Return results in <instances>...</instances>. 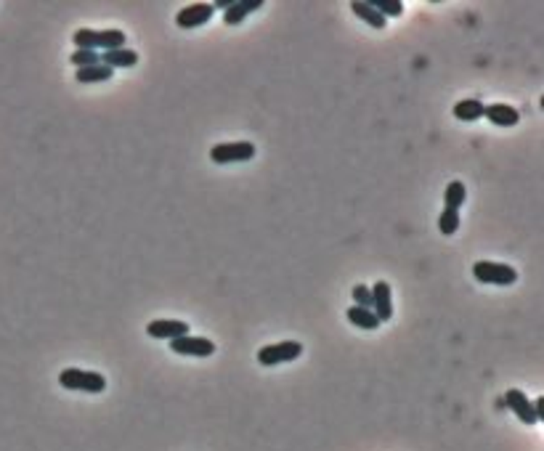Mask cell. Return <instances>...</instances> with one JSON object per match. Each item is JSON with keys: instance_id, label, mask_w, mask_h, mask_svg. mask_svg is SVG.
<instances>
[{"instance_id": "obj_1", "label": "cell", "mask_w": 544, "mask_h": 451, "mask_svg": "<svg viewBox=\"0 0 544 451\" xmlns=\"http://www.w3.org/2000/svg\"><path fill=\"white\" fill-rule=\"evenodd\" d=\"M72 43L75 48H88V51H112V48H125L128 43V35L122 30H75L72 35Z\"/></svg>"}, {"instance_id": "obj_2", "label": "cell", "mask_w": 544, "mask_h": 451, "mask_svg": "<svg viewBox=\"0 0 544 451\" xmlns=\"http://www.w3.org/2000/svg\"><path fill=\"white\" fill-rule=\"evenodd\" d=\"M59 385L66 390H80V393H104L107 390V377L98 372H85V369H77L69 366L59 374Z\"/></svg>"}, {"instance_id": "obj_3", "label": "cell", "mask_w": 544, "mask_h": 451, "mask_svg": "<svg viewBox=\"0 0 544 451\" xmlns=\"http://www.w3.org/2000/svg\"><path fill=\"white\" fill-rule=\"evenodd\" d=\"M473 276L480 284H497V287H510L518 282V271L507 263H494V260H478L473 265Z\"/></svg>"}, {"instance_id": "obj_4", "label": "cell", "mask_w": 544, "mask_h": 451, "mask_svg": "<svg viewBox=\"0 0 544 451\" xmlns=\"http://www.w3.org/2000/svg\"><path fill=\"white\" fill-rule=\"evenodd\" d=\"M255 143L250 141H231V143H215L210 149V160L215 165H234V162H250L255 157Z\"/></svg>"}, {"instance_id": "obj_5", "label": "cell", "mask_w": 544, "mask_h": 451, "mask_svg": "<svg viewBox=\"0 0 544 451\" xmlns=\"http://www.w3.org/2000/svg\"><path fill=\"white\" fill-rule=\"evenodd\" d=\"M303 356V345L295 340L273 342V345H263L258 351V363L261 366H279L287 361H297Z\"/></svg>"}, {"instance_id": "obj_6", "label": "cell", "mask_w": 544, "mask_h": 451, "mask_svg": "<svg viewBox=\"0 0 544 451\" xmlns=\"http://www.w3.org/2000/svg\"><path fill=\"white\" fill-rule=\"evenodd\" d=\"M213 3H191V6H184L181 11L175 13V24L181 30H194V27H205L210 19H213Z\"/></svg>"}, {"instance_id": "obj_7", "label": "cell", "mask_w": 544, "mask_h": 451, "mask_svg": "<svg viewBox=\"0 0 544 451\" xmlns=\"http://www.w3.org/2000/svg\"><path fill=\"white\" fill-rule=\"evenodd\" d=\"M170 351L178 353V356H196V359H207L215 353V345L207 337H191V335H184V337H175L170 340Z\"/></svg>"}, {"instance_id": "obj_8", "label": "cell", "mask_w": 544, "mask_h": 451, "mask_svg": "<svg viewBox=\"0 0 544 451\" xmlns=\"http://www.w3.org/2000/svg\"><path fill=\"white\" fill-rule=\"evenodd\" d=\"M504 409L515 411V417L521 419L523 425H536V422H539V419H536V411H533V404L526 398V393L515 390V387H510V390L504 393Z\"/></svg>"}, {"instance_id": "obj_9", "label": "cell", "mask_w": 544, "mask_h": 451, "mask_svg": "<svg viewBox=\"0 0 544 451\" xmlns=\"http://www.w3.org/2000/svg\"><path fill=\"white\" fill-rule=\"evenodd\" d=\"M146 332L154 340H175V337L189 335V324L178 319H154L146 324Z\"/></svg>"}, {"instance_id": "obj_10", "label": "cell", "mask_w": 544, "mask_h": 451, "mask_svg": "<svg viewBox=\"0 0 544 451\" xmlns=\"http://www.w3.org/2000/svg\"><path fill=\"white\" fill-rule=\"evenodd\" d=\"M372 289V311L377 313L380 321H391L393 316V297H391V284L388 282H374Z\"/></svg>"}, {"instance_id": "obj_11", "label": "cell", "mask_w": 544, "mask_h": 451, "mask_svg": "<svg viewBox=\"0 0 544 451\" xmlns=\"http://www.w3.org/2000/svg\"><path fill=\"white\" fill-rule=\"evenodd\" d=\"M483 117L491 122V125H499V128H512L521 120V112L510 107V104H489L483 107Z\"/></svg>"}, {"instance_id": "obj_12", "label": "cell", "mask_w": 544, "mask_h": 451, "mask_svg": "<svg viewBox=\"0 0 544 451\" xmlns=\"http://www.w3.org/2000/svg\"><path fill=\"white\" fill-rule=\"evenodd\" d=\"M261 6L263 0H234V6H231L229 11H223V24L234 27V24L244 22L252 11H261Z\"/></svg>"}, {"instance_id": "obj_13", "label": "cell", "mask_w": 544, "mask_h": 451, "mask_svg": "<svg viewBox=\"0 0 544 451\" xmlns=\"http://www.w3.org/2000/svg\"><path fill=\"white\" fill-rule=\"evenodd\" d=\"M101 64L112 66V69H125V66L138 64V54L133 48H112L101 54Z\"/></svg>"}, {"instance_id": "obj_14", "label": "cell", "mask_w": 544, "mask_h": 451, "mask_svg": "<svg viewBox=\"0 0 544 451\" xmlns=\"http://www.w3.org/2000/svg\"><path fill=\"white\" fill-rule=\"evenodd\" d=\"M114 75V69L107 64H93V66H83V69H77L75 72V80L77 83H83V85H90V83H107L112 80Z\"/></svg>"}, {"instance_id": "obj_15", "label": "cell", "mask_w": 544, "mask_h": 451, "mask_svg": "<svg viewBox=\"0 0 544 451\" xmlns=\"http://www.w3.org/2000/svg\"><path fill=\"white\" fill-rule=\"evenodd\" d=\"M348 321L359 330H377L382 321L377 319V313L372 308H359V306H350L348 308Z\"/></svg>"}, {"instance_id": "obj_16", "label": "cell", "mask_w": 544, "mask_h": 451, "mask_svg": "<svg viewBox=\"0 0 544 451\" xmlns=\"http://www.w3.org/2000/svg\"><path fill=\"white\" fill-rule=\"evenodd\" d=\"M350 11L356 13L361 22L369 24L372 30H382V27H385V22H388L385 16H380V13L374 11L369 3H364V0H353V3H350Z\"/></svg>"}, {"instance_id": "obj_17", "label": "cell", "mask_w": 544, "mask_h": 451, "mask_svg": "<svg viewBox=\"0 0 544 451\" xmlns=\"http://www.w3.org/2000/svg\"><path fill=\"white\" fill-rule=\"evenodd\" d=\"M454 117L462 122H475L483 117V104L478 99H465L454 107Z\"/></svg>"}, {"instance_id": "obj_18", "label": "cell", "mask_w": 544, "mask_h": 451, "mask_svg": "<svg viewBox=\"0 0 544 451\" xmlns=\"http://www.w3.org/2000/svg\"><path fill=\"white\" fill-rule=\"evenodd\" d=\"M465 199H468L465 184H462V181H451L447 186V191H444V205H447V210H459L465 205Z\"/></svg>"}, {"instance_id": "obj_19", "label": "cell", "mask_w": 544, "mask_h": 451, "mask_svg": "<svg viewBox=\"0 0 544 451\" xmlns=\"http://www.w3.org/2000/svg\"><path fill=\"white\" fill-rule=\"evenodd\" d=\"M374 11L385 16V19H396V16H401L403 13V3L401 0H367Z\"/></svg>"}, {"instance_id": "obj_20", "label": "cell", "mask_w": 544, "mask_h": 451, "mask_svg": "<svg viewBox=\"0 0 544 451\" xmlns=\"http://www.w3.org/2000/svg\"><path fill=\"white\" fill-rule=\"evenodd\" d=\"M69 61H72L77 69H83V66L101 64V54H98V51H88V48H75L72 56H69Z\"/></svg>"}, {"instance_id": "obj_21", "label": "cell", "mask_w": 544, "mask_h": 451, "mask_svg": "<svg viewBox=\"0 0 544 451\" xmlns=\"http://www.w3.org/2000/svg\"><path fill=\"white\" fill-rule=\"evenodd\" d=\"M438 229L444 236H451V234H457L459 229V210H447L441 212V218H438Z\"/></svg>"}, {"instance_id": "obj_22", "label": "cell", "mask_w": 544, "mask_h": 451, "mask_svg": "<svg viewBox=\"0 0 544 451\" xmlns=\"http://www.w3.org/2000/svg\"><path fill=\"white\" fill-rule=\"evenodd\" d=\"M350 295H353V303H356L359 308H372V289L367 284H356Z\"/></svg>"}, {"instance_id": "obj_23", "label": "cell", "mask_w": 544, "mask_h": 451, "mask_svg": "<svg viewBox=\"0 0 544 451\" xmlns=\"http://www.w3.org/2000/svg\"><path fill=\"white\" fill-rule=\"evenodd\" d=\"M533 411H536V419L542 422V419H544V398H542V396H536V404H533Z\"/></svg>"}, {"instance_id": "obj_24", "label": "cell", "mask_w": 544, "mask_h": 451, "mask_svg": "<svg viewBox=\"0 0 544 451\" xmlns=\"http://www.w3.org/2000/svg\"><path fill=\"white\" fill-rule=\"evenodd\" d=\"M231 6H234V0H215L213 3V8H220V11H229Z\"/></svg>"}]
</instances>
